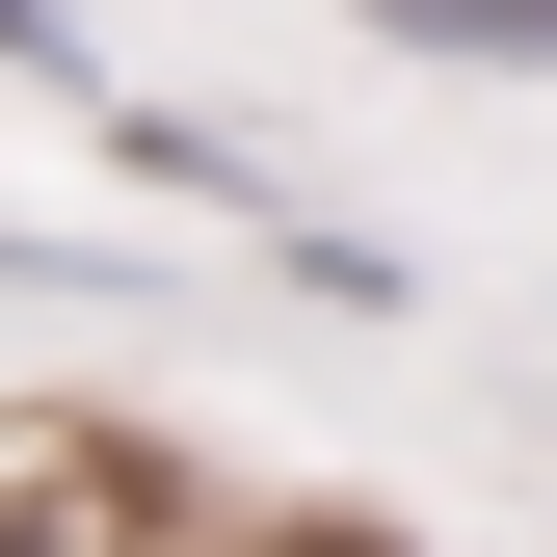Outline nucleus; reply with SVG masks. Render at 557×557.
Returning a JSON list of instances; mask_svg holds the SVG:
<instances>
[{
    "instance_id": "obj_1",
    "label": "nucleus",
    "mask_w": 557,
    "mask_h": 557,
    "mask_svg": "<svg viewBox=\"0 0 557 557\" xmlns=\"http://www.w3.org/2000/svg\"><path fill=\"white\" fill-rule=\"evenodd\" d=\"M425 53H557V0H398Z\"/></svg>"
}]
</instances>
